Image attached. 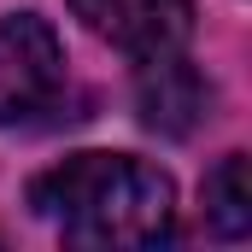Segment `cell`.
Listing matches in <instances>:
<instances>
[{
  "mask_svg": "<svg viewBox=\"0 0 252 252\" xmlns=\"http://www.w3.org/2000/svg\"><path fill=\"white\" fill-rule=\"evenodd\" d=\"M30 205L70 247L135 252L176 229V188L158 164L135 153H70L30 182Z\"/></svg>",
  "mask_w": 252,
  "mask_h": 252,
  "instance_id": "6da1fadb",
  "label": "cell"
},
{
  "mask_svg": "<svg viewBox=\"0 0 252 252\" xmlns=\"http://www.w3.org/2000/svg\"><path fill=\"white\" fill-rule=\"evenodd\" d=\"M135 112H141V124L153 129V135L188 141L193 129L211 118V82L182 53L141 59V70H135Z\"/></svg>",
  "mask_w": 252,
  "mask_h": 252,
  "instance_id": "277c9868",
  "label": "cell"
},
{
  "mask_svg": "<svg viewBox=\"0 0 252 252\" xmlns=\"http://www.w3.org/2000/svg\"><path fill=\"white\" fill-rule=\"evenodd\" d=\"M64 6L82 18V30H94L135 64L182 53L193 35V0H64Z\"/></svg>",
  "mask_w": 252,
  "mask_h": 252,
  "instance_id": "3957f363",
  "label": "cell"
},
{
  "mask_svg": "<svg viewBox=\"0 0 252 252\" xmlns=\"http://www.w3.org/2000/svg\"><path fill=\"white\" fill-rule=\"evenodd\" d=\"M205 223L223 241H247L252 235V188H247V153L217 158V170L205 176Z\"/></svg>",
  "mask_w": 252,
  "mask_h": 252,
  "instance_id": "5b68a950",
  "label": "cell"
},
{
  "mask_svg": "<svg viewBox=\"0 0 252 252\" xmlns=\"http://www.w3.org/2000/svg\"><path fill=\"white\" fill-rule=\"evenodd\" d=\"M64 100V47L47 18H0V129L35 124Z\"/></svg>",
  "mask_w": 252,
  "mask_h": 252,
  "instance_id": "7a4b0ae2",
  "label": "cell"
}]
</instances>
